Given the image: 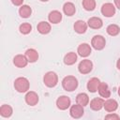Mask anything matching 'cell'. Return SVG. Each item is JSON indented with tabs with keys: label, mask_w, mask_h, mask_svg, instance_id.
Instances as JSON below:
<instances>
[{
	"label": "cell",
	"mask_w": 120,
	"mask_h": 120,
	"mask_svg": "<svg viewBox=\"0 0 120 120\" xmlns=\"http://www.w3.org/2000/svg\"><path fill=\"white\" fill-rule=\"evenodd\" d=\"M76 103L85 107L89 103V97L86 93H80L76 96Z\"/></svg>",
	"instance_id": "cell-24"
},
{
	"label": "cell",
	"mask_w": 120,
	"mask_h": 120,
	"mask_svg": "<svg viewBox=\"0 0 120 120\" xmlns=\"http://www.w3.org/2000/svg\"><path fill=\"white\" fill-rule=\"evenodd\" d=\"M77 58H78V56H77L76 52H69L64 57V64L67 66H72L77 62Z\"/></svg>",
	"instance_id": "cell-22"
},
{
	"label": "cell",
	"mask_w": 120,
	"mask_h": 120,
	"mask_svg": "<svg viewBox=\"0 0 120 120\" xmlns=\"http://www.w3.org/2000/svg\"><path fill=\"white\" fill-rule=\"evenodd\" d=\"M106 45V40H105V38L100 36V35H96L92 38V40H91V46L97 50V51H101L104 49Z\"/></svg>",
	"instance_id": "cell-4"
},
{
	"label": "cell",
	"mask_w": 120,
	"mask_h": 120,
	"mask_svg": "<svg viewBox=\"0 0 120 120\" xmlns=\"http://www.w3.org/2000/svg\"><path fill=\"white\" fill-rule=\"evenodd\" d=\"M116 68L120 70V57L118 58V60H117V62H116Z\"/></svg>",
	"instance_id": "cell-32"
},
{
	"label": "cell",
	"mask_w": 120,
	"mask_h": 120,
	"mask_svg": "<svg viewBox=\"0 0 120 120\" xmlns=\"http://www.w3.org/2000/svg\"><path fill=\"white\" fill-rule=\"evenodd\" d=\"M25 56L28 59V62L35 63L38 59V52L37 50H35L33 48H30V49H27L25 51Z\"/></svg>",
	"instance_id": "cell-21"
},
{
	"label": "cell",
	"mask_w": 120,
	"mask_h": 120,
	"mask_svg": "<svg viewBox=\"0 0 120 120\" xmlns=\"http://www.w3.org/2000/svg\"><path fill=\"white\" fill-rule=\"evenodd\" d=\"M99 83H100V81L98 78H96V77H93L91 78L88 82H87V90L90 92V93H96L98 89V86H99Z\"/></svg>",
	"instance_id": "cell-15"
},
{
	"label": "cell",
	"mask_w": 120,
	"mask_h": 120,
	"mask_svg": "<svg viewBox=\"0 0 120 120\" xmlns=\"http://www.w3.org/2000/svg\"><path fill=\"white\" fill-rule=\"evenodd\" d=\"M118 95H119V97H120V86L118 87Z\"/></svg>",
	"instance_id": "cell-33"
},
{
	"label": "cell",
	"mask_w": 120,
	"mask_h": 120,
	"mask_svg": "<svg viewBox=\"0 0 120 120\" xmlns=\"http://www.w3.org/2000/svg\"><path fill=\"white\" fill-rule=\"evenodd\" d=\"M113 2H114L115 8H117L118 9H120V0H113Z\"/></svg>",
	"instance_id": "cell-31"
},
{
	"label": "cell",
	"mask_w": 120,
	"mask_h": 120,
	"mask_svg": "<svg viewBox=\"0 0 120 120\" xmlns=\"http://www.w3.org/2000/svg\"><path fill=\"white\" fill-rule=\"evenodd\" d=\"M30 87V82L25 77H19L14 81V88L19 93L28 92Z\"/></svg>",
	"instance_id": "cell-2"
},
{
	"label": "cell",
	"mask_w": 120,
	"mask_h": 120,
	"mask_svg": "<svg viewBox=\"0 0 120 120\" xmlns=\"http://www.w3.org/2000/svg\"><path fill=\"white\" fill-rule=\"evenodd\" d=\"M12 112H13V110L11 108L10 105H8V104H3L1 107H0V115L4 118H8L12 115Z\"/></svg>",
	"instance_id": "cell-23"
},
{
	"label": "cell",
	"mask_w": 120,
	"mask_h": 120,
	"mask_svg": "<svg viewBox=\"0 0 120 120\" xmlns=\"http://www.w3.org/2000/svg\"><path fill=\"white\" fill-rule=\"evenodd\" d=\"M43 82L49 88L54 87L58 83V76H57V74L55 72H53V71H49V72L45 73V75L43 77Z\"/></svg>",
	"instance_id": "cell-3"
},
{
	"label": "cell",
	"mask_w": 120,
	"mask_h": 120,
	"mask_svg": "<svg viewBox=\"0 0 120 120\" xmlns=\"http://www.w3.org/2000/svg\"><path fill=\"white\" fill-rule=\"evenodd\" d=\"M87 25L92 29H99L103 25V22L98 17H91L87 21Z\"/></svg>",
	"instance_id": "cell-16"
},
{
	"label": "cell",
	"mask_w": 120,
	"mask_h": 120,
	"mask_svg": "<svg viewBox=\"0 0 120 120\" xmlns=\"http://www.w3.org/2000/svg\"><path fill=\"white\" fill-rule=\"evenodd\" d=\"M62 18H63V15L60 11L58 10H52L49 13L48 15V20L51 23H53V24H57L59 23L61 21H62Z\"/></svg>",
	"instance_id": "cell-13"
},
{
	"label": "cell",
	"mask_w": 120,
	"mask_h": 120,
	"mask_svg": "<svg viewBox=\"0 0 120 120\" xmlns=\"http://www.w3.org/2000/svg\"><path fill=\"white\" fill-rule=\"evenodd\" d=\"M115 6L112 5V3H105L102 5L101 7V14L104 16V17H107V18H110V17H112L114 14H115Z\"/></svg>",
	"instance_id": "cell-8"
},
{
	"label": "cell",
	"mask_w": 120,
	"mask_h": 120,
	"mask_svg": "<svg viewBox=\"0 0 120 120\" xmlns=\"http://www.w3.org/2000/svg\"><path fill=\"white\" fill-rule=\"evenodd\" d=\"M105 119H106V120H119L120 117H119V115H117V114H115V113L110 112V113H108V114L105 116Z\"/></svg>",
	"instance_id": "cell-29"
},
{
	"label": "cell",
	"mask_w": 120,
	"mask_h": 120,
	"mask_svg": "<svg viewBox=\"0 0 120 120\" xmlns=\"http://www.w3.org/2000/svg\"><path fill=\"white\" fill-rule=\"evenodd\" d=\"M63 12L65 13V15L67 16H73L76 12V8L75 5L71 2H66L63 5Z\"/></svg>",
	"instance_id": "cell-20"
},
{
	"label": "cell",
	"mask_w": 120,
	"mask_h": 120,
	"mask_svg": "<svg viewBox=\"0 0 120 120\" xmlns=\"http://www.w3.org/2000/svg\"><path fill=\"white\" fill-rule=\"evenodd\" d=\"M106 31L108 33V35L112 36V37H115L120 33V27L117 24H110L108 25V27L106 28Z\"/></svg>",
	"instance_id": "cell-27"
},
{
	"label": "cell",
	"mask_w": 120,
	"mask_h": 120,
	"mask_svg": "<svg viewBox=\"0 0 120 120\" xmlns=\"http://www.w3.org/2000/svg\"><path fill=\"white\" fill-rule=\"evenodd\" d=\"M39 1H41V2H47V1H49V0H39Z\"/></svg>",
	"instance_id": "cell-34"
},
{
	"label": "cell",
	"mask_w": 120,
	"mask_h": 120,
	"mask_svg": "<svg viewBox=\"0 0 120 120\" xmlns=\"http://www.w3.org/2000/svg\"><path fill=\"white\" fill-rule=\"evenodd\" d=\"M93 69V63L89 59L82 60L78 65V70L81 74H88Z\"/></svg>",
	"instance_id": "cell-5"
},
{
	"label": "cell",
	"mask_w": 120,
	"mask_h": 120,
	"mask_svg": "<svg viewBox=\"0 0 120 120\" xmlns=\"http://www.w3.org/2000/svg\"><path fill=\"white\" fill-rule=\"evenodd\" d=\"M103 108L105 109L106 112H113L117 110L118 108V103L115 99L113 98H108L107 100H104V105Z\"/></svg>",
	"instance_id": "cell-11"
},
{
	"label": "cell",
	"mask_w": 120,
	"mask_h": 120,
	"mask_svg": "<svg viewBox=\"0 0 120 120\" xmlns=\"http://www.w3.org/2000/svg\"><path fill=\"white\" fill-rule=\"evenodd\" d=\"M104 99L101 98H95L90 101V108L93 111H100L103 108Z\"/></svg>",
	"instance_id": "cell-19"
},
{
	"label": "cell",
	"mask_w": 120,
	"mask_h": 120,
	"mask_svg": "<svg viewBox=\"0 0 120 120\" xmlns=\"http://www.w3.org/2000/svg\"><path fill=\"white\" fill-rule=\"evenodd\" d=\"M98 92L99 96L103 98H109L111 97V90H110V88H109V86L106 82H100Z\"/></svg>",
	"instance_id": "cell-14"
},
{
	"label": "cell",
	"mask_w": 120,
	"mask_h": 120,
	"mask_svg": "<svg viewBox=\"0 0 120 120\" xmlns=\"http://www.w3.org/2000/svg\"><path fill=\"white\" fill-rule=\"evenodd\" d=\"M19 30L21 32V34L22 35H27L32 31V25L29 22H23L20 25Z\"/></svg>",
	"instance_id": "cell-28"
},
{
	"label": "cell",
	"mask_w": 120,
	"mask_h": 120,
	"mask_svg": "<svg viewBox=\"0 0 120 120\" xmlns=\"http://www.w3.org/2000/svg\"><path fill=\"white\" fill-rule=\"evenodd\" d=\"M87 23L82 21V20H78L75 22L74 25H73V28H74V31L78 34H84L87 30Z\"/></svg>",
	"instance_id": "cell-17"
},
{
	"label": "cell",
	"mask_w": 120,
	"mask_h": 120,
	"mask_svg": "<svg viewBox=\"0 0 120 120\" xmlns=\"http://www.w3.org/2000/svg\"><path fill=\"white\" fill-rule=\"evenodd\" d=\"M28 59L26 58L25 54H17L14 56L13 58V64L17 67V68H24L27 66L28 64Z\"/></svg>",
	"instance_id": "cell-12"
},
{
	"label": "cell",
	"mask_w": 120,
	"mask_h": 120,
	"mask_svg": "<svg viewBox=\"0 0 120 120\" xmlns=\"http://www.w3.org/2000/svg\"><path fill=\"white\" fill-rule=\"evenodd\" d=\"M84 113V110H83V106L80 105V104H74L70 106L69 109V114L72 118L74 119H78L81 118Z\"/></svg>",
	"instance_id": "cell-7"
},
{
	"label": "cell",
	"mask_w": 120,
	"mask_h": 120,
	"mask_svg": "<svg viewBox=\"0 0 120 120\" xmlns=\"http://www.w3.org/2000/svg\"><path fill=\"white\" fill-rule=\"evenodd\" d=\"M19 14L22 18H29L32 14V8L28 5H22L19 8Z\"/></svg>",
	"instance_id": "cell-25"
},
{
	"label": "cell",
	"mask_w": 120,
	"mask_h": 120,
	"mask_svg": "<svg viewBox=\"0 0 120 120\" xmlns=\"http://www.w3.org/2000/svg\"><path fill=\"white\" fill-rule=\"evenodd\" d=\"M11 3H12L14 6L19 7V6H22V5L23 0H11Z\"/></svg>",
	"instance_id": "cell-30"
},
{
	"label": "cell",
	"mask_w": 120,
	"mask_h": 120,
	"mask_svg": "<svg viewBox=\"0 0 120 120\" xmlns=\"http://www.w3.org/2000/svg\"><path fill=\"white\" fill-rule=\"evenodd\" d=\"M82 8L87 11H93L96 8V0H82Z\"/></svg>",
	"instance_id": "cell-26"
},
{
	"label": "cell",
	"mask_w": 120,
	"mask_h": 120,
	"mask_svg": "<svg viewBox=\"0 0 120 120\" xmlns=\"http://www.w3.org/2000/svg\"><path fill=\"white\" fill-rule=\"evenodd\" d=\"M77 52L82 57H87L92 52L91 46L89 44H87V43H82V44L79 45V47L77 49Z\"/></svg>",
	"instance_id": "cell-10"
},
{
	"label": "cell",
	"mask_w": 120,
	"mask_h": 120,
	"mask_svg": "<svg viewBox=\"0 0 120 120\" xmlns=\"http://www.w3.org/2000/svg\"><path fill=\"white\" fill-rule=\"evenodd\" d=\"M37 29H38V33H40L41 35H46V34H49L51 32L52 27H51V24L48 22L42 21V22H39L38 23Z\"/></svg>",
	"instance_id": "cell-18"
},
{
	"label": "cell",
	"mask_w": 120,
	"mask_h": 120,
	"mask_svg": "<svg viewBox=\"0 0 120 120\" xmlns=\"http://www.w3.org/2000/svg\"><path fill=\"white\" fill-rule=\"evenodd\" d=\"M78 80L76 77L68 75L66 76L63 80H62V86L64 88V90L68 91V92H72L74 91L77 87H78Z\"/></svg>",
	"instance_id": "cell-1"
},
{
	"label": "cell",
	"mask_w": 120,
	"mask_h": 120,
	"mask_svg": "<svg viewBox=\"0 0 120 120\" xmlns=\"http://www.w3.org/2000/svg\"><path fill=\"white\" fill-rule=\"evenodd\" d=\"M24 99L29 106H35L38 102V95L34 91H28L25 94Z\"/></svg>",
	"instance_id": "cell-9"
},
{
	"label": "cell",
	"mask_w": 120,
	"mask_h": 120,
	"mask_svg": "<svg viewBox=\"0 0 120 120\" xmlns=\"http://www.w3.org/2000/svg\"><path fill=\"white\" fill-rule=\"evenodd\" d=\"M70 106H71V100L68 96H60L56 99V107L61 111H65L68 109Z\"/></svg>",
	"instance_id": "cell-6"
}]
</instances>
